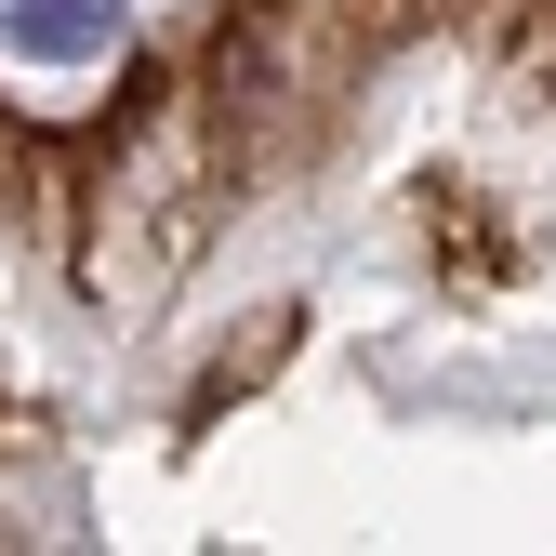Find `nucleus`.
I'll return each mask as SVG.
<instances>
[{
    "instance_id": "f03ea898",
    "label": "nucleus",
    "mask_w": 556,
    "mask_h": 556,
    "mask_svg": "<svg viewBox=\"0 0 556 556\" xmlns=\"http://www.w3.org/2000/svg\"><path fill=\"white\" fill-rule=\"evenodd\" d=\"M14 53H40V66L119 53V0H14Z\"/></svg>"
},
{
    "instance_id": "f257e3e1",
    "label": "nucleus",
    "mask_w": 556,
    "mask_h": 556,
    "mask_svg": "<svg viewBox=\"0 0 556 556\" xmlns=\"http://www.w3.org/2000/svg\"><path fill=\"white\" fill-rule=\"evenodd\" d=\"M0 543L93 425L213 543H556V0H226L0 106Z\"/></svg>"
}]
</instances>
